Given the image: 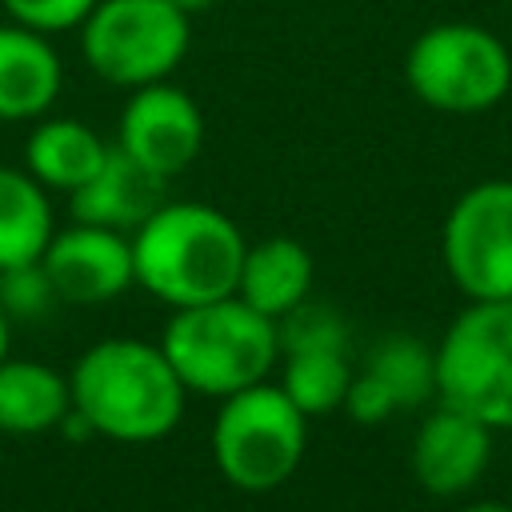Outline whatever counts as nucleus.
Segmentation results:
<instances>
[{
	"label": "nucleus",
	"mask_w": 512,
	"mask_h": 512,
	"mask_svg": "<svg viewBox=\"0 0 512 512\" xmlns=\"http://www.w3.org/2000/svg\"><path fill=\"white\" fill-rule=\"evenodd\" d=\"M52 304H56V288L40 260L0 268V308L8 312V320H40L52 312Z\"/></svg>",
	"instance_id": "412c9836"
},
{
	"label": "nucleus",
	"mask_w": 512,
	"mask_h": 512,
	"mask_svg": "<svg viewBox=\"0 0 512 512\" xmlns=\"http://www.w3.org/2000/svg\"><path fill=\"white\" fill-rule=\"evenodd\" d=\"M64 88L60 52L44 32L16 20L0 24V120H40Z\"/></svg>",
	"instance_id": "ddd939ff"
},
{
	"label": "nucleus",
	"mask_w": 512,
	"mask_h": 512,
	"mask_svg": "<svg viewBox=\"0 0 512 512\" xmlns=\"http://www.w3.org/2000/svg\"><path fill=\"white\" fill-rule=\"evenodd\" d=\"M192 44V16L172 0H96L80 24L84 64L112 88L168 80Z\"/></svg>",
	"instance_id": "423d86ee"
},
{
	"label": "nucleus",
	"mask_w": 512,
	"mask_h": 512,
	"mask_svg": "<svg viewBox=\"0 0 512 512\" xmlns=\"http://www.w3.org/2000/svg\"><path fill=\"white\" fill-rule=\"evenodd\" d=\"M436 396L512 432V300H472L436 344Z\"/></svg>",
	"instance_id": "39448f33"
},
{
	"label": "nucleus",
	"mask_w": 512,
	"mask_h": 512,
	"mask_svg": "<svg viewBox=\"0 0 512 512\" xmlns=\"http://www.w3.org/2000/svg\"><path fill=\"white\" fill-rule=\"evenodd\" d=\"M340 408H344L356 424H384V420L396 412V400H392V392L364 368L360 376H352V384H348Z\"/></svg>",
	"instance_id": "5701e85b"
},
{
	"label": "nucleus",
	"mask_w": 512,
	"mask_h": 512,
	"mask_svg": "<svg viewBox=\"0 0 512 512\" xmlns=\"http://www.w3.org/2000/svg\"><path fill=\"white\" fill-rule=\"evenodd\" d=\"M440 256L468 300H512V180L472 184L448 208Z\"/></svg>",
	"instance_id": "6e6552de"
},
{
	"label": "nucleus",
	"mask_w": 512,
	"mask_h": 512,
	"mask_svg": "<svg viewBox=\"0 0 512 512\" xmlns=\"http://www.w3.org/2000/svg\"><path fill=\"white\" fill-rule=\"evenodd\" d=\"M68 392L92 436L120 444H148L168 436L180 424L188 396L164 348L132 336H112L84 348L68 376Z\"/></svg>",
	"instance_id": "f257e3e1"
},
{
	"label": "nucleus",
	"mask_w": 512,
	"mask_h": 512,
	"mask_svg": "<svg viewBox=\"0 0 512 512\" xmlns=\"http://www.w3.org/2000/svg\"><path fill=\"white\" fill-rule=\"evenodd\" d=\"M164 184L168 180L152 176L144 164H136L128 152H120L112 144L104 164L76 192H68L72 220L96 224V228H112V232L128 236L164 204Z\"/></svg>",
	"instance_id": "f8f14e48"
},
{
	"label": "nucleus",
	"mask_w": 512,
	"mask_h": 512,
	"mask_svg": "<svg viewBox=\"0 0 512 512\" xmlns=\"http://www.w3.org/2000/svg\"><path fill=\"white\" fill-rule=\"evenodd\" d=\"M52 232L48 188L28 168L0 164V268L36 264Z\"/></svg>",
	"instance_id": "f3484780"
},
{
	"label": "nucleus",
	"mask_w": 512,
	"mask_h": 512,
	"mask_svg": "<svg viewBox=\"0 0 512 512\" xmlns=\"http://www.w3.org/2000/svg\"><path fill=\"white\" fill-rule=\"evenodd\" d=\"M276 340L280 352H348V324L344 316L324 300H300L284 316H276Z\"/></svg>",
	"instance_id": "aec40b11"
},
{
	"label": "nucleus",
	"mask_w": 512,
	"mask_h": 512,
	"mask_svg": "<svg viewBox=\"0 0 512 512\" xmlns=\"http://www.w3.org/2000/svg\"><path fill=\"white\" fill-rule=\"evenodd\" d=\"M160 348L188 392L216 400L260 384L280 356L276 320L244 304L236 292L176 308L160 336Z\"/></svg>",
	"instance_id": "7ed1b4c3"
},
{
	"label": "nucleus",
	"mask_w": 512,
	"mask_h": 512,
	"mask_svg": "<svg viewBox=\"0 0 512 512\" xmlns=\"http://www.w3.org/2000/svg\"><path fill=\"white\" fill-rule=\"evenodd\" d=\"M40 264L56 288V300L68 304H104L136 284L132 236L80 220L64 232H52Z\"/></svg>",
	"instance_id": "9d476101"
},
{
	"label": "nucleus",
	"mask_w": 512,
	"mask_h": 512,
	"mask_svg": "<svg viewBox=\"0 0 512 512\" xmlns=\"http://www.w3.org/2000/svg\"><path fill=\"white\" fill-rule=\"evenodd\" d=\"M240 228L212 204L164 200L132 232L136 284L168 308H188L236 292L244 260Z\"/></svg>",
	"instance_id": "f03ea898"
},
{
	"label": "nucleus",
	"mask_w": 512,
	"mask_h": 512,
	"mask_svg": "<svg viewBox=\"0 0 512 512\" xmlns=\"http://www.w3.org/2000/svg\"><path fill=\"white\" fill-rule=\"evenodd\" d=\"M108 148L84 120L48 116L24 140V168L52 192H76L104 164Z\"/></svg>",
	"instance_id": "2eb2a0df"
},
{
	"label": "nucleus",
	"mask_w": 512,
	"mask_h": 512,
	"mask_svg": "<svg viewBox=\"0 0 512 512\" xmlns=\"http://www.w3.org/2000/svg\"><path fill=\"white\" fill-rule=\"evenodd\" d=\"M308 416L280 384H248L220 400L212 420V460L240 492L280 488L304 460Z\"/></svg>",
	"instance_id": "20e7f679"
},
{
	"label": "nucleus",
	"mask_w": 512,
	"mask_h": 512,
	"mask_svg": "<svg viewBox=\"0 0 512 512\" xmlns=\"http://www.w3.org/2000/svg\"><path fill=\"white\" fill-rule=\"evenodd\" d=\"M8 20L32 28V32H68L80 28L88 20V12L96 8V0H0Z\"/></svg>",
	"instance_id": "4be33fe9"
},
{
	"label": "nucleus",
	"mask_w": 512,
	"mask_h": 512,
	"mask_svg": "<svg viewBox=\"0 0 512 512\" xmlns=\"http://www.w3.org/2000/svg\"><path fill=\"white\" fill-rule=\"evenodd\" d=\"M460 512H512V504H504V500H476V504H468Z\"/></svg>",
	"instance_id": "b1692460"
},
{
	"label": "nucleus",
	"mask_w": 512,
	"mask_h": 512,
	"mask_svg": "<svg viewBox=\"0 0 512 512\" xmlns=\"http://www.w3.org/2000/svg\"><path fill=\"white\" fill-rule=\"evenodd\" d=\"M492 460V428L476 416L440 404L432 416L420 420L412 440V476L432 496H460L468 492Z\"/></svg>",
	"instance_id": "9b49d317"
},
{
	"label": "nucleus",
	"mask_w": 512,
	"mask_h": 512,
	"mask_svg": "<svg viewBox=\"0 0 512 512\" xmlns=\"http://www.w3.org/2000/svg\"><path fill=\"white\" fill-rule=\"evenodd\" d=\"M72 408L68 380L40 360H0V432L32 436L60 428Z\"/></svg>",
	"instance_id": "dca6fc26"
},
{
	"label": "nucleus",
	"mask_w": 512,
	"mask_h": 512,
	"mask_svg": "<svg viewBox=\"0 0 512 512\" xmlns=\"http://www.w3.org/2000/svg\"><path fill=\"white\" fill-rule=\"evenodd\" d=\"M116 148L144 164L152 176L172 180L200 156L204 116L196 100L168 80L132 88L116 124Z\"/></svg>",
	"instance_id": "1a4fd4ad"
},
{
	"label": "nucleus",
	"mask_w": 512,
	"mask_h": 512,
	"mask_svg": "<svg viewBox=\"0 0 512 512\" xmlns=\"http://www.w3.org/2000/svg\"><path fill=\"white\" fill-rule=\"evenodd\" d=\"M172 4H176V8L184 12V16H196V12H204V8H212L216 0H172Z\"/></svg>",
	"instance_id": "393cba45"
},
{
	"label": "nucleus",
	"mask_w": 512,
	"mask_h": 512,
	"mask_svg": "<svg viewBox=\"0 0 512 512\" xmlns=\"http://www.w3.org/2000/svg\"><path fill=\"white\" fill-rule=\"evenodd\" d=\"M364 368L392 392L396 408H416L428 396H436V348H428L420 336L408 332L384 336Z\"/></svg>",
	"instance_id": "a211bd4d"
},
{
	"label": "nucleus",
	"mask_w": 512,
	"mask_h": 512,
	"mask_svg": "<svg viewBox=\"0 0 512 512\" xmlns=\"http://www.w3.org/2000/svg\"><path fill=\"white\" fill-rule=\"evenodd\" d=\"M312 288V256L292 236H268L244 248L236 296L264 316H284Z\"/></svg>",
	"instance_id": "4468645a"
},
{
	"label": "nucleus",
	"mask_w": 512,
	"mask_h": 512,
	"mask_svg": "<svg viewBox=\"0 0 512 512\" xmlns=\"http://www.w3.org/2000/svg\"><path fill=\"white\" fill-rule=\"evenodd\" d=\"M404 80L428 108L472 116L504 100L512 84V56L488 28L436 24L412 40L404 56Z\"/></svg>",
	"instance_id": "0eeeda50"
},
{
	"label": "nucleus",
	"mask_w": 512,
	"mask_h": 512,
	"mask_svg": "<svg viewBox=\"0 0 512 512\" xmlns=\"http://www.w3.org/2000/svg\"><path fill=\"white\" fill-rule=\"evenodd\" d=\"M352 368L344 352H292L284 356L280 388L304 416H324L344 404Z\"/></svg>",
	"instance_id": "6ab92c4d"
},
{
	"label": "nucleus",
	"mask_w": 512,
	"mask_h": 512,
	"mask_svg": "<svg viewBox=\"0 0 512 512\" xmlns=\"http://www.w3.org/2000/svg\"><path fill=\"white\" fill-rule=\"evenodd\" d=\"M8 336H12V320H8V312L0 308V360L8 356Z\"/></svg>",
	"instance_id": "a878e982"
}]
</instances>
